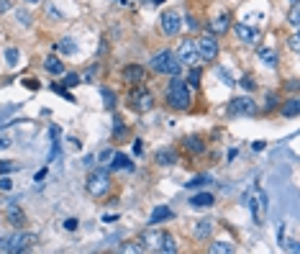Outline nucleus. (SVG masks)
I'll use <instances>...</instances> for the list:
<instances>
[{
	"label": "nucleus",
	"instance_id": "nucleus-1",
	"mask_svg": "<svg viewBox=\"0 0 300 254\" xmlns=\"http://www.w3.org/2000/svg\"><path fill=\"white\" fill-rule=\"evenodd\" d=\"M172 77L175 80H169V87H167V105L175 108V111H187L190 108V90L177 75H172Z\"/></svg>",
	"mask_w": 300,
	"mask_h": 254
},
{
	"label": "nucleus",
	"instance_id": "nucleus-2",
	"mask_svg": "<svg viewBox=\"0 0 300 254\" xmlns=\"http://www.w3.org/2000/svg\"><path fill=\"white\" fill-rule=\"evenodd\" d=\"M244 201H247L249 211L254 216V223L262 226V223H265V219H267V195H265V190H259L257 185H251L247 190V195H244Z\"/></svg>",
	"mask_w": 300,
	"mask_h": 254
},
{
	"label": "nucleus",
	"instance_id": "nucleus-3",
	"mask_svg": "<svg viewBox=\"0 0 300 254\" xmlns=\"http://www.w3.org/2000/svg\"><path fill=\"white\" fill-rule=\"evenodd\" d=\"M151 69L154 72H162V75H177L180 72V59H177V54H172V51H159V54H154L151 57Z\"/></svg>",
	"mask_w": 300,
	"mask_h": 254
},
{
	"label": "nucleus",
	"instance_id": "nucleus-4",
	"mask_svg": "<svg viewBox=\"0 0 300 254\" xmlns=\"http://www.w3.org/2000/svg\"><path fill=\"white\" fill-rule=\"evenodd\" d=\"M31 244H36L33 234H13V237H3V239H0V249H3V252H26Z\"/></svg>",
	"mask_w": 300,
	"mask_h": 254
},
{
	"label": "nucleus",
	"instance_id": "nucleus-5",
	"mask_svg": "<svg viewBox=\"0 0 300 254\" xmlns=\"http://www.w3.org/2000/svg\"><path fill=\"white\" fill-rule=\"evenodd\" d=\"M108 187H111V175H108V169H98V172H90V177H87V193L90 195H105L108 193Z\"/></svg>",
	"mask_w": 300,
	"mask_h": 254
},
{
	"label": "nucleus",
	"instance_id": "nucleus-6",
	"mask_svg": "<svg viewBox=\"0 0 300 254\" xmlns=\"http://www.w3.org/2000/svg\"><path fill=\"white\" fill-rule=\"evenodd\" d=\"M195 47H198V54H200V62H213L216 54H218V39L213 34H205V36H200V41Z\"/></svg>",
	"mask_w": 300,
	"mask_h": 254
},
{
	"label": "nucleus",
	"instance_id": "nucleus-7",
	"mask_svg": "<svg viewBox=\"0 0 300 254\" xmlns=\"http://www.w3.org/2000/svg\"><path fill=\"white\" fill-rule=\"evenodd\" d=\"M229 113L231 116H254L257 113V103L251 101V98L241 95V98H233L229 103Z\"/></svg>",
	"mask_w": 300,
	"mask_h": 254
},
{
	"label": "nucleus",
	"instance_id": "nucleus-8",
	"mask_svg": "<svg viewBox=\"0 0 300 254\" xmlns=\"http://www.w3.org/2000/svg\"><path fill=\"white\" fill-rule=\"evenodd\" d=\"M177 59H180V62H185V65H190V67H195L198 62H200V54H198V47H195V41H193V39H185L183 44H180Z\"/></svg>",
	"mask_w": 300,
	"mask_h": 254
},
{
	"label": "nucleus",
	"instance_id": "nucleus-9",
	"mask_svg": "<svg viewBox=\"0 0 300 254\" xmlns=\"http://www.w3.org/2000/svg\"><path fill=\"white\" fill-rule=\"evenodd\" d=\"M159 23H162V31L167 36H175L180 31V26H183V18H180V13H175V11H165L159 18Z\"/></svg>",
	"mask_w": 300,
	"mask_h": 254
},
{
	"label": "nucleus",
	"instance_id": "nucleus-10",
	"mask_svg": "<svg viewBox=\"0 0 300 254\" xmlns=\"http://www.w3.org/2000/svg\"><path fill=\"white\" fill-rule=\"evenodd\" d=\"M131 108L133 111H139V113H147L154 108V95L149 93V90H139V93H133L131 95Z\"/></svg>",
	"mask_w": 300,
	"mask_h": 254
},
{
	"label": "nucleus",
	"instance_id": "nucleus-11",
	"mask_svg": "<svg viewBox=\"0 0 300 254\" xmlns=\"http://www.w3.org/2000/svg\"><path fill=\"white\" fill-rule=\"evenodd\" d=\"M233 34H236V39L244 41V44H257L259 41V31L254 29V26H249V23H236Z\"/></svg>",
	"mask_w": 300,
	"mask_h": 254
},
{
	"label": "nucleus",
	"instance_id": "nucleus-12",
	"mask_svg": "<svg viewBox=\"0 0 300 254\" xmlns=\"http://www.w3.org/2000/svg\"><path fill=\"white\" fill-rule=\"evenodd\" d=\"M123 80H126V83H131V85H139L141 80H144V67H141V65H129V67H123Z\"/></svg>",
	"mask_w": 300,
	"mask_h": 254
},
{
	"label": "nucleus",
	"instance_id": "nucleus-13",
	"mask_svg": "<svg viewBox=\"0 0 300 254\" xmlns=\"http://www.w3.org/2000/svg\"><path fill=\"white\" fill-rule=\"evenodd\" d=\"M139 241H141V247H144V249H159L162 231H144Z\"/></svg>",
	"mask_w": 300,
	"mask_h": 254
},
{
	"label": "nucleus",
	"instance_id": "nucleus-14",
	"mask_svg": "<svg viewBox=\"0 0 300 254\" xmlns=\"http://www.w3.org/2000/svg\"><path fill=\"white\" fill-rule=\"evenodd\" d=\"M54 51L57 54H75L77 51V41L72 39V36H65V39H59L54 44Z\"/></svg>",
	"mask_w": 300,
	"mask_h": 254
},
{
	"label": "nucleus",
	"instance_id": "nucleus-15",
	"mask_svg": "<svg viewBox=\"0 0 300 254\" xmlns=\"http://www.w3.org/2000/svg\"><path fill=\"white\" fill-rule=\"evenodd\" d=\"M169 219H175L172 208H167V205H159V208H154V213H151L149 223H162V221H169Z\"/></svg>",
	"mask_w": 300,
	"mask_h": 254
},
{
	"label": "nucleus",
	"instance_id": "nucleus-16",
	"mask_svg": "<svg viewBox=\"0 0 300 254\" xmlns=\"http://www.w3.org/2000/svg\"><path fill=\"white\" fill-rule=\"evenodd\" d=\"M111 157H113V162H111L113 169H126V172L133 169V162L126 157V154H118V152H116V154H111Z\"/></svg>",
	"mask_w": 300,
	"mask_h": 254
},
{
	"label": "nucleus",
	"instance_id": "nucleus-17",
	"mask_svg": "<svg viewBox=\"0 0 300 254\" xmlns=\"http://www.w3.org/2000/svg\"><path fill=\"white\" fill-rule=\"evenodd\" d=\"M216 203V198L211 193H198L195 198H190V205L193 208H211Z\"/></svg>",
	"mask_w": 300,
	"mask_h": 254
},
{
	"label": "nucleus",
	"instance_id": "nucleus-18",
	"mask_svg": "<svg viewBox=\"0 0 300 254\" xmlns=\"http://www.w3.org/2000/svg\"><path fill=\"white\" fill-rule=\"evenodd\" d=\"M229 26H231V21H229V13H221V16H216L213 21H211V29H213V34H223V31H229Z\"/></svg>",
	"mask_w": 300,
	"mask_h": 254
},
{
	"label": "nucleus",
	"instance_id": "nucleus-19",
	"mask_svg": "<svg viewBox=\"0 0 300 254\" xmlns=\"http://www.w3.org/2000/svg\"><path fill=\"white\" fill-rule=\"evenodd\" d=\"M5 216H8V221H16V226H23L26 223V216H23V211L16 203H11V205L5 208Z\"/></svg>",
	"mask_w": 300,
	"mask_h": 254
},
{
	"label": "nucleus",
	"instance_id": "nucleus-20",
	"mask_svg": "<svg viewBox=\"0 0 300 254\" xmlns=\"http://www.w3.org/2000/svg\"><path fill=\"white\" fill-rule=\"evenodd\" d=\"M157 162H159V165H165V167L175 165V162H177L175 149H159V152H157Z\"/></svg>",
	"mask_w": 300,
	"mask_h": 254
},
{
	"label": "nucleus",
	"instance_id": "nucleus-21",
	"mask_svg": "<svg viewBox=\"0 0 300 254\" xmlns=\"http://www.w3.org/2000/svg\"><path fill=\"white\" fill-rule=\"evenodd\" d=\"M298 113H300V101L298 98H290V101L283 105V116L285 119H295Z\"/></svg>",
	"mask_w": 300,
	"mask_h": 254
},
{
	"label": "nucleus",
	"instance_id": "nucleus-22",
	"mask_svg": "<svg viewBox=\"0 0 300 254\" xmlns=\"http://www.w3.org/2000/svg\"><path fill=\"white\" fill-rule=\"evenodd\" d=\"M211 231H213V221H208V219L198 221V226H195V237L198 239H208V237H211Z\"/></svg>",
	"mask_w": 300,
	"mask_h": 254
},
{
	"label": "nucleus",
	"instance_id": "nucleus-23",
	"mask_svg": "<svg viewBox=\"0 0 300 254\" xmlns=\"http://www.w3.org/2000/svg\"><path fill=\"white\" fill-rule=\"evenodd\" d=\"M44 69L51 72V75H62V72H65V65H62L57 57H47L44 59Z\"/></svg>",
	"mask_w": 300,
	"mask_h": 254
},
{
	"label": "nucleus",
	"instance_id": "nucleus-24",
	"mask_svg": "<svg viewBox=\"0 0 300 254\" xmlns=\"http://www.w3.org/2000/svg\"><path fill=\"white\" fill-rule=\"evenodd\" d=\"M159 252H165V254H175L177 252V244H175V239H172V234H162Z\"/></svg>",
	"mask_w": 300,
	"mask_h": 254
},
{
	"label": "nucleus",
	"instance_id": "nucleus-25",
	"mask_svg": "<svg viewBox=\"0 0 300 254\" xmlns=\"http://www.w3.org/2000/svg\"><path fill=\"white\" fill-rule=\"evenodd\" d=\"M185 149H187L190 154H200V152L205 149V144L200 141L198 136H187V139H185Z\"/></svg>",
	"mask_w": 300,
	"mask_h": 254
},
{
	"label": "nucleus",
	"instance_id": "nucleus-26",
	"mask_svg": "<svg viewBox=\"0 0 300 254\" xmlns=\"http://www.w3.org/2000/svg\"><path fill=\"white\" fill-rule=\"evenodd\" d=\"M257 54H259V59L265 62L267 67H277V54L272 51V49H259Z\"/></svg>",
	"mask_w": 300,
	"mask_h": 254
},
{
	"label": "nucleus",
	"instance_id": "nucleus-27",
	"mask_svg": "<svg viewBox=\"0 0 300 254\" xmlns=\"http://www.w3.org/2000/svg\"><path fill=\"white\" fill-rule=\"evenodd\" d=\"M211 252L213 254H231L233 247H231L229 241H216V244H211Z\"/></svg>",
	"mask_w": 300,
	"mask_h": 254
},
{
	"label": "nucleus",
	"instance_id": "nucleus-28",
	"mask_svg": "<svg viewBox=\"0 0 300 254\" xmlns=\"http://www.w3.org/2000/svg\"><path fill=\"white\" fill-rule=\"evenodd\" d=\"M5 62H8V67H16L18 65V62H21V51H18V49H5Z\"/></svg>",
	"mask_w": 300,
	"mask_h": 254
},
{
	"label": "nucleus",
	"instance_id": "nucleus-29",
	"mask_svg": "<svg viewBox=\"0 0 300 254\" xmlns=\"http://www.w3.org/2000/svg\"><path fill=\"white\" fill-rule=\"evenodd\" d=\"M100 95H103L105 108H113V105H116V93H113L111 87H100Z\"/></svg>",
	"mask_w": 300,
	"mask_h": 254
},
{
	"label": "nucleus",
	"instance_id": "nucleus-30",
	"mask_svg": "<svg viewBox=\"0 0 300 254\" xmlns=\"http://www.w3.org/2000/svg\"><path fill=\"white\" fill-rule=\"evenodd\" d=\"M290 23H293V26L300 23V8H298V0H293V8H290Z\"/></svg>",
	"mask_w": 300,
	"mask_h": 254
},
{
	"label": "nucleus",
	"instance_id": "nucleus-31",
	"mask_svg": "<svg viewBox=\"0 0 300 254\" xmlns=\"http://www.w3.org/2000/svg\"><path fill=\"white\" fill-rule=\"evenodd\" d=\"M208 183H211V177H208V175H200V177H195V180H190L187 187H203V185H208Z\"/></svg>",
	"mask_w": 300,
	"mask_h": 254
},
{
	"label": "nucleus",
	"instance_id": "nucleus-32",
	"mask_svg": "<svg viewBox=\"0 0 300 254\" xmlns=\"http://www.w3.org/2000/svg\"><path fill=\"white\" fill-rule=\"evenodd\" d=\"M51 90H54V93H57V95H62V98H65V101H69V103L75 101V98H72V95L67 93V90H65V85H57V83H54V85H51Z\"/></svg>",
	"mask_w": 300,
	"mask_h": 254
},
{
	"label": "nucleus",
	"instance_id": "nucleus-33",
	"mask_svg": "<svg viewBox=\"0 0 300 254\" xmlns=\"http://www.w3.org/2000/svg\"><path fill=\"white\" fill-rule=\"evenodd\" d=\"M200 77H203V75H200V69H198V67H193V72H190V77H187V83L198 87V85H200Z\"/></svg>",
	"mask_w": 300,
	"mask_h": 254
},
{
	"label": "nucleus",
	"instance_id": "nucleus-34",
	"mask_svg": "<svg viewBox=\"0 0 300 254\" xmlns=\"http://www.w3.org/2000/svg\"><path fill=\"white\" fill-rule=\"evenodd\" d=\"M241 87H244V90H257V83L251 80V75H244V77H241Z\"/></svg>",
	"mask_w": 300,
	"mask_h": 254
},
{
	"label": "nucleus",
	"instance_id": "nucleus-35",
	"mask_svg": "<svg viewBox=\"0 0 300 254\" xmlns=\"http://www.w3.org/2000/svg\"><path fill=\"white\" fill-rule=\"evenodd\" d=\"M216 75L223 80V85H229V87L233 85V80H231V75H229V69H216Z\"/></svg>",
	"mask_w": 300,
	"mask_h": 254
},
{
	"label": "nucleus",
	"instance_id": "nucleus-36",
	"mask_svg": "<svg viewBox=\"0 0 300 254\" xmlns=\"http://www.w3.org/2000/svg\"><path fill=\"white\" fill-rule=\"evenodd\" d=\"M121 252H129V254H133V252H144V247H141V244H123Z\"/></svg>",
	"mask_w": 300,
	"mask_h": 254
},
{
	"label": "nucleus",
	"instance_id": "nucleus-37",
	"mask_svg": "<svg viewBox=\"0 0 300 254\" xmlns=\"http://www.w3.org/2000/svg\"><path fill=\"white\" fill-rule=\"evenodd\" d=\"M262 18H265V13H249L247 21H241V23H249V26H251V23H259Z\"/></svg>",
	"mask_w": 300,
	"mask_h": 254
},
{
	"label": "nucleus",
	"instance_id": "nucleus-38",
	"mask_svg": "<svg viewBox=\"0 0 300 254\" xmlns=\"http://www.w3.org/2000/svg\"><path fill=\"white\" fill-rule=\"evenodd\" d=\"M16 16H18V21H21V26H31V16L26 11H18Z\"/></svg>",
	"mask_w": 300,
	"mask_h": 254
},
{
	"label": "nucleus",
	"instance_id": "nucleus-39",
	"mask_svg": "<svg viewBox=\"0 0 300 254\" xmlns=\"http://www.w3.org/2000/svg\"><path fill=\"white\" fill-rule=\"evenodd\" d=\"M16 165L13 162H0V175H8V172H13Z\"/></svg>",
	"mask_w": 300,
	"mask_h": 254
},
{
	"label": "nucleus",
	"instance_id": "nucleus-40",
	"mask_svg": "<svg viewBox=\"0 0 300 254\" xmlns=\"http://www.w3.org/2000/svg\"><path fill=\"white\" fill-rule=\"evenodd\" d=\"M80 80H83V77H77L75 72H72V75H67V77H65V85H67V87H72V85H77Z\"/></svg>",
	"mask_w": 300,
	"mask_h": 254
},
{
	"label": "nucleus",
	"instance_id": "nucleus-41",
	"mask_svg": "<svg viewBox=\"0 0 300 254\" xmlns=\"http://www.w3.org/2000/svg\"><path fill=\"white\" fill-rule=\"evenodd\" d=\"M47 11H49V18H57V21H62V18H65V16H62V11H57L54 5H49Z\"/></svg>",
	"mask_w": 300,
	"mask_h": 254
},
{
	"label": "nucleus",
	"instance_id": "nucleus-42",
	"mask_svg": "<svg viewBox=\"0 0 300 254\" xmlns=\"http://www.w3.org/2000/svg\"><path fill=\"white\" fill-rule=\"evenodd\" d=\"M77 226H80V221H77V219H67V221H65V229H67V231H75Z\"/></svg>",
	"mask_w": 300,
	"mask_h": 254
},
{
	"label": "nucleus",
	"instance_id": "nucleus-43",
	"mask_svg": "<svg viewBox=\"0 0 300 254\" xmlns=\"http://www.w3.org/2000/svg\"><path fill=\"white\" fill-rule=\"evenodd\" d=\"M277 105V95H269L267 98V105H265V111H272V108Z\"/></svg>",
	"mask_w": 300,
	"mask_h": 254
},
{
	"label": "nucleus",
	"instance_id": "nucleus-44",
	"mask_svg": "<svg viewBox=\"0 0 300 254\" xmlns=\"http://www.w3.org/2000/svg\"><path fill=\"white\" fill-rule=\"evenodd\" d=\"M298 39H300L298 34H295V36H290V49H295V51L300 49V41H298Z\"/></svg>",
	"mask_w": 300,
	"mask_h": 254
},
{
	"label": "nucleus",
	"instance_id": "nucleus-45",
	"mask_svg": "<svg viewBox=\"0 0 300 254\" xmlns=\"http://www.w3.org/2000/svg\"><path fill=\"white\" fill-rule=\"evenodd\" d=\"M133 152L139 154V157L144 154V141H141V139H139V141H133Z\"/></svg>",
	"mask_w": 300,
	"mask_h": 254
},
{
	"label": "nucleus",
	"instance_id": "nucleus-46",
	"mask_svg": "<svg viewBox=\"0 0 300 254\" xmlns=\"http://www.w3.org/2000/svg\"><path fill=\"white\" fill-rule=\"evenodd\" d=\"M5 11H11V0H0V16H3Z\"/></svg>",
	"mask_w": 300,
	"mask_h": 254
},
{
	"label": "nucleus",
	"instance_id": "nucleus-47",
	"mask_svg": "<svg viewBox=\"0 0 300 254\" xmlns=\"http://www.w3.org/2000/svg\"><path fill=\"white\" fill-rule=\"evenodd\" d=\"M13 187V183H11V180H8V177H3V180H0V190H11Z\"/></svg>",
	"mask_w": 300,
	"mask_h": 254
},
{
	"label": "nucleus",
	"instance_id": "nucleus-48",
	"mask_svg": "<svg viewBox=\"0 0 300 254\" xmlns=\"http://www.w3.org/2000/svg\"><path fill=\"white\" fill-rule=\"evenodd\" d=\"M93 77H95V67H90L87 75H85V83H93Z\"/></svg>",
	"mask_w": 300,
	"mask_h": 254
},
{
	"label": "nucleus",
	"instance_id": "nucleus-49",
	"mask_svg": "<svg viewBox=\"0 0 300 254\" xmlns=\"http://www.w3.org/2000/svg\"><path fill=\"white\" fill-rule=\"evenodd\" d=\"M185 18H187V26H190V29H198V21H195L193 16H185Z\"/></svg>",
	"mask_w": 300,
	"mask_h": 254
},
{
	"label": "nucleus",
	"instance_id": "nucleus-50",
	"mask_svg": "<svg viewBox=\"0 0 300 254\" xmlns=\"http://www.w3.org/2000/svg\"><path fill=\"white\" fill-rule=\"evenodd\" d=\"M8 147V139H0V149H5Z\"/></svg>",
	"mask_w": 300,
	"mask_h": 254
},
{
	"label": "nucleus",
	"instance_id": "nucleus-51",
	"mask_svg": "<svg viewBox=\"0 0 300 254\" xmlns=\"http://www.w3.org/2000/svg\"><path fill=\"white\" fill-rule=\"evenodd\" d=\"M26 3H29V5H39L41 0H26Z\"/></svg>",
	"mask_w": 300,
	"mask_h": 254
},
{
	"label": "nucleus",
	"instance_id": "nucleus-52",
	"mask_svg": "<svg viewBox=\"0 0 300 254\" xmlns=\"http://www.w3.org/2000/svg\"><path fill=\"white\" fill-rule=\"evenodd\" d=\"M151 3H154V5H159V3H165V0H151Z\"/></svg>",
	"mask_w": 300,
	"mask_h": 254
}]
</instances>
